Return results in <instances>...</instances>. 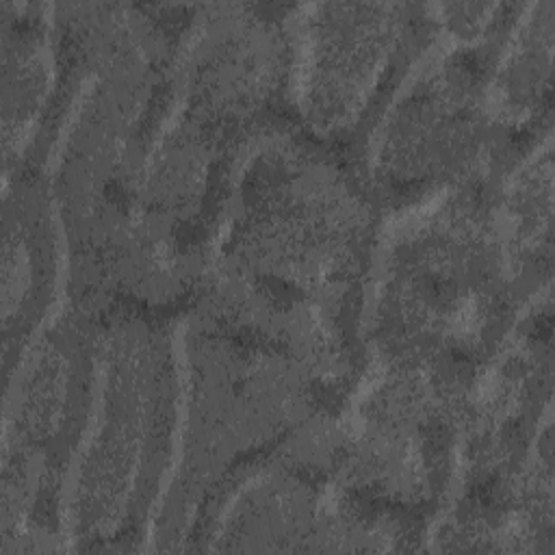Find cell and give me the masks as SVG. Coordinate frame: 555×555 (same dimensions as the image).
<instances>
[{"label":"cell","instance_id":"obj_2","mask_svg":"<svg viewBox=\"0 0 555 555\" xmlns=\"http://www.w3.org/2000/svg\"><path fill=\"white\" fill-rule=\"evenodd\" d=\"M555 2H525L496 63L494 106L512 124L525 126L551 108V56Z\"/></svg>","mask_w":555,"mask_h":555},{"label":"cell","instance_id":"obj_1","mask_svg":"<svg viewBox=\"0 0 555 555\" xmlns=\"http://www.w3.org/2000/svg\"><path fill=\"white\" fill-rule=\"evenodd\" d=\"M288 33L306 106L321 126H345L373 93L410 69L438 37L434 4H293Z\"/></svg>","mask_w":555,"mask_h":555}]
</instances>
